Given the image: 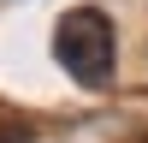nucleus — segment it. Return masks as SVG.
I'll return each instance as SVG.
<instances>
[{
  "mask_svg": "<svg viewBox=\"0 0 148 143\" xmlns=\"http://www.w3.org/2000/svg\"><path fill=\"white\" fill-rule=\"evenodd\" d=\"M53 60L83 83V90H107L119 72V36L113 18L101 6H71L65 18L53 24Z\"/></svg>",
  "mask_w": 148,
  "mask_h": 143,
  "instance_id": "1",
  "label": "nucleus"
}]
</instances>
